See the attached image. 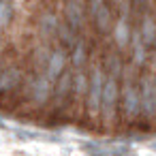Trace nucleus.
Listing matches in <instances>:
<instances>
[{
    "mask_svg": "<svg viewBox=\"0 0 156 156\" xmlns=\"http://www.w3.org/2000/svg\"><path fill=\"white\" fill-rule=\"evenodd\" d=\"M118 103H120L118 77L105 73L103 94H101V113H98V118L105 122V126H113V124H115V118H118Z\"/></svg>",
    "mask_w": 156,
    "mask_h": 156,
    "instance_id": "f257e3e1",
    "label": "nucleus"
},
{
    "mask_svg": "<svg viewBox=\"0 0 156 156\" xmlns=\"http://www.w3.org/2000/svg\"><path fill=\"white\" fill-rule=\"evenodd\" d=\"M103 81H105V69L101 64H96L92 69V73L88 75V90H86V109L90 113L92 120H98L101 113V94H103Z\"/></svg>",
    "mask_w": 156,
    "mask_h": 156,
    "instance_id": "f03ea898",
    "label": "nucleus"
},
{
    "mask_svg": "<svg viewBox=\"0 0 156 156\" xmlns=\"http://www.w3.org/2000/svg\"><path fill=\"white\" fill-rule=\"evenodd\" d=\"M120 101H122V115L133 122L141 115V103H139V88L133 81H124L122 90H120Z\"/></svg>",
    "mask_w": 156,
    "mask_h": 156,
    "instance_id": "7ed1b4c3",
    "label": "nucleus"
},
{
    "mask_svg": "<svg viewBox=\"0 0 156 156\" xmlns=\"http://www.w3.org/2000/svg\"><path fill=\"white\" fill-rule=\"evenodd\" d=\"M51 90H54V83L41 73V75H37V77L28 83V101H30L32 105H37V107H43V105L49 103Z\"/></svg>",
    "mask_w": 156,
    "mask_h": 156,
    "instance_id": "20e7f679",
    "label": "nucleus"
},
{
    "mask_svg": "<svg viewBox=\"0 0 156 156\" xmlns=\"http://www.w3.org/2000/svg\"><path fill=\"white\" fill-rule=\"evenodd\" d=\"M139 103H141V115H145L152 122L154 120V111H156V86H154V77L152 75H147L141 81Z\"/></svg>",
    "mask_w": 156,
    "mask_h": 156,
    "instance_id": "39448f33",
    "label": "nucleus"
},
{
    "mask_svg": "<svg viewBox=\"0 0 156 156\" xmlns=\"http://www.w3.org/2000/svg\"><path fill=\"white\" fill-rule=\"evenodd\" d=\"M71 90H73V69H64L62 75L54 81V90H51V96H54L58 109L66 103V98L71 96Z\"/></svg>",
    "mask_w": 156,
    "mask_h": 156,
    "instance_id": "423d86ee",
    "label": "nucleus"
},
{
    "mask_svg": "<svg viewBox=\"0 0 156 156\" xmlns=\"http://www.w3.org/2000/svg\"><path fill=\"white\" fill-rule=\"evenodd\" d=\"M64 69H66V54H64V49L49 51L47 62H45V66H43V75L54 83V81L62 75V71H64Z\"/></svg>",
    "mask_w": 156,
    "mask_h": 156,
    "instance_id": "0eeeda50",
    "label": "nucleus"
},
{
    "mask_svg": "<svg viewBox=\"0 0 156 156\" xmlns=\"http://www.w3.org/2000/svg\"><path fill=\"white\" fill-rule=\"evenodd\" d=\"M22 69L11 64V66H5V69H0V94H9L13 92L20 83H22Z\"/></svg>",
    "mask_w": 156,
    "mask_h": 156,
    "instance_id": "6e6552de",
    "label": "nucleus"
},
{
    "mask_svg": "<svg viewBox=\"0 0 156 156\" xmlns=\"http://www.w3.org/2000/svg\"><path fill=\"white\" fill-rule=\"evenodd\" d=\"M83 15H86V5L83 0H69L64 5V17H66V26L77 30L83 24Z\"/></svg>",
    "mask_w": 156,
    "mask_h": 156,
    "instance_id": "1a4fd4ad",
    "label": "nucleus"
},
{
    "mask_svg": "<svg viewBox=\"0 0 156 156\" xmlns=\"http://www.w3.org/2000/svg\"><path fill=\"white\" fill-rule=\"evenodd\" d=\"M113 41H115V45H118L120 49L128 47V41H130V28H128L124 15H122V17L115 22V26H113Z\"/></svg>",
    "mask_w": 156,
    "mask_h": 156,
    "instance_id": "9d476101",
    "label": "nucleus"
},
{
    "mask_svg": "<svg viewBox=\"0 0 156 156\" xmlns=\"http://www.w3.org/2000/svg\"><path fill=\"white\" fill-rule=\"evenodd\" d=\"M139 37H141V41L147 43L150 47L156 43V22H154V17H145V20L141 22Z\"/></svg>",
    "mask_w": 156,
    "mask_h": 156,
    "instance_id": "9b49d317",
    "label": "nucleus"
},
{
    "mask_svg": "<svg viewBox=\"0 0 156 156\" xmlns=\"http://www.w3.org/2000/svg\"><path fill=\"white\" fill-rule=\"evenodd\" d=\"M86 90H88V73H83V69H77L75 75H73V90H71V94H75L79 101H83Z\"/></svg>",
    "mask_w": 156,
    "mask_h": 156,
    "instance_id": "f8f14e48",
    "label": "nucleus"
},
{
    "mask_svg": "<svg viewBox=\"0 0 156 156\" xmlns=\"http://www.w3.org/2000/svg\"><path fill=\"white\" fill-rule=\"evenodd\" d=\"M58 17L54 15V13H43L41 15V20H39V28H41V34L43 37H54L56 34V30H58Z\"/></svg>",
    "mask_w": 156,
    "mask_h": 156,
    "instance_id": "ddd939ff",
    "label": "nucleus"
},
{
    "mask_svg": "<svg viewBox=\"0 0 156 156\" xmlns=\"http://www.w3.org/2000/svg\"><path fill=\"white\" fill-rule=\"evenodd\" d=\"M128 43L133 45V62L135 64H143L147 54H145V43L141 41L139 32H130V41Z\"/></svg>",
    "mask_w": 156,
    "mask_h": 156,
    "instance_id": "4468645a",
    "label": "nucleus"
},
{
    "mask_svg": "<svg viewBox=\"0 0 156 156\" xmlns=\"http://www.w3.org/2000/svg\"><path fill=\"white\" fill-rule=\"evenodd\" d=\"M71 51H73V56H71L73 66H75V69H81V66L88 62V45H86V41H77Z\"/></svg>",
    "mask_w": 156,
    "mask_h": 156,
    "instance_id": "2eb2a0df",
    "label": "nucleus"
},
{
    "mask_svg": "<svg viewBox=\"0 0 156 156\" xmlns=\"http://www.w3.org/2000/svg\"><path fill=\"white\" fill-rule=\"evenodd\" d=\"M94 22H96L98 32H107V28H109V24H111V11H109L107 5H103V7L94 13Z\"/></svg>",
    "mask_w": 156,
    "mask_h": 156,
    "instance_id": "dca6fc26",
    "label": "nucleus"
},
{
    "mask_svg": "<svg viewBox=\"0 0 156 156\" xmlns=\"http://www.w3.org/2000/svg\"><path fill=\"white\" fill-rule=\"evenodd\" d=\"M56 34H58V39H60L66 47H71V49H73V45L77 43V39H75V30H73V28H69L66 24H58Z\"/></svg>",
    "mask_w": 156,
    "mask_h": 156,
    "instance_id": "f3484780",
    "label": "nucleus"
},
{
    "mask_svg": "<svg viewBox=\"0 0 156 156\" xmlns=\"http://www.w3.org/2000/svg\"><path fill=\"white\" fill-rule=\"evenodd\" d=\"M11 17H13L11 5L7 2V0H0V28H7L11 24Z\"/></svg>",
    "mask_w": 156,
    "mask_h": 156,
    "instance_id": "a211bd4d",
    "label": "nucleus"
},
{
    "mask_svg": "<svg viewBox=\"0 0 156 156\" xmlns=\"http://www.w3.org/2000/svg\"><path fill=\"white\" fill-rule=\"evenodd\" d=\"M105 5V0H90V5H88V9H90V15H94L101 7Z\"/></svg>",
    "mask_w": 156,
    "mask_h": 156,
    "instance_id": "6ab92c4d",
    "label": "nucleus"
},
{
    "mask_svg": "<svg viewBox=\"0 0 156 156\" xmlns=\"http://www.w3.org/2000/svg\"><path fill=\"white\" fill-rule=\"evenodd\" d=\"M113 2H120V0H113Z\"/></svg>",
    "mask_w": 156,
    "mask_h": 156,
    "instance_id": "aec40b11",
    "label": "nucleus"
}]
</instances>
